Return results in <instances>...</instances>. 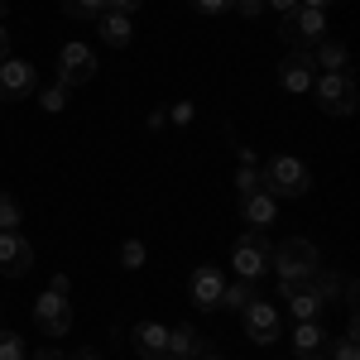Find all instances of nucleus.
<instances>
[{
	"label": "nucleus",
	"mask_w": 360,
	"mask_h": 360,
	"mask_svg": "<svg viewBox=\"0 0 360 360\" xmlns=\"http://www.w3.org/2000/svg\"><path fill=\"white\" fill-rule=\"evenodd\" d=\"M259 183H264V193H269V197H307L312 173H307L303 159H293V154H274L269 164L259 168Z\"/></svg>",
	"instance_id": "nucleus-1"
},
{
	"label": "nucleus",
	"mask_w": 360,
	"mask_h": 360,
	"mask_svg": "<svg viewBox=\"0 0 360 360\" xmlns=\"http://www.w3.org/2000/svg\"><path fill=\"white\" fill-rule=\"evenodd\" d=\"M317 264H322V255H317V245L303 240V236H293V240L274 245V255H269V269L278 274V283H303Z\"/></svg>",
	"instance_id": "nucleus-2"
},
{
	"label": "nucleus",
	"mask_w": 360,
	"mask_h": 360,
	"mask_svg": "<svg viewBox=\"0 0 360 360\" xmlns=\"http://www.w3.org/2000/svg\"><path fill=\"white\" fill-rule=\"evenodd\" d=\"M312 91H317V106H322L327 115H336V120H346V115L356 111V101H360L351 72H322V77L312 82Z\"/></svg>",
	"instance_id": "nucleus-3"
},
{
	"label": "nucleus",
	"mask_w": 360,
	"mask_h": 360,
	"mask_svg": "<svg viewBox=\"0 0 360 360\" xmlns=\"http://www.w3.org/2000/svg\"><path fill=\"white\" fill-rule=\"evenodd\" d=\"M269 255H274V245L264 240V231H245V236L231 245V264H236V274H240V278L259 283V278L269 274Z\"/></svg>",
	"instance_id": "nucleus-4"
},
{
	"label": "nucleus",
	"mask_w": 360,
	"mask_h": 360,
	"mask_svg": "<svg viewBox=\"0 0 360 360\" xmlns=\"http://www.w3.org/2000/svg\"><path fill=\"white\" fill-rule=\"evenodd\" d=\"M278 39H283L288 49H312L317 39H327V10H307V5H298L293 15L278 20Z\"/></svg>",
	"instance_id": "nucleus-5"
},
{
	"label": "nucleus",
	"mask_w": 360,
	"mask_h": 360,
	"mask_svg": "<svg viewBox=\"0 0 360 360\" xmlns=\"http://www.w3.org/2000/svg\"><path fill=\"white\" fill-rule=\"evenodd\" d=\"M240 322H245V336L255 346H274L278 336H283V312H278L269 298H250L240 307Z\"/></svg>",
	"instance_id": "nucleus-6"
},
{
	"label": "nucleus",
	"mask_w": 360,
	"mask_h": 360,
	"mask_svg": "<svg viewBox=\"0 0 360 360\" xmlns=\"http://www.w3.org/2000/svg\"><path fill=\"white\" fill-rule=\"evenodd\" d=\"M34 327L44 336H68L72 332V303H68V293H39L34 298Z\"/></svg>",
	"instance_id": "nucleus-7"
},
{
	"label": "nucleus",
	"mask_w": 360,
	"mask_h": 360,
	"mask_svg": "<svg viewBox=\"0 0 360 360\" xmlns=\"http://www.w3.org/2000/svg\"><path fill=\"white\" fill-rule=\"evenodd\" d=\"M96 77V49L91 44H63L58 49V82L63 86H82Z\"/></svg>",
	"instance_id": "nucleus-8"
},
{
	"label": "nucleus",
	"mask_w": 360,
	"mask_h": 360,
	"mask_svg": "<svg viewBox=\"0 0 360 360\" xmlns=\"http://www.w3.org/2000/svg\"><path fill=\"white\" fill-rule=\"evenodd\" d=\"M39 91V72L29 58H5L0 63V101H25Z\"/></svg>",
	"instance_id": "nucleus-9"
},
{
	"label": "nucleus",
	"mask_w": 360,
	"mask_h": 360,
	"mask_svg": "<svg viewBox=\"0 0 360 360\" xmlns=\"http://www.w3.org/2000/svg\"><path fill=\"white\" fill-rule=\"evenodd\" d=\"M34 269V245L20 231H0V274L5 278H25Z\"/></svg>",
	"instance_id": "nucleus-10"
},
{
	"label": "nucleus",
	"mask_w": 360,
	"mask_h": 360,
	"mask_svg": "<svg viewBox=\"0 0 360 360\" xmlns=\"http://www.w3.org/2000/svg\"><path fill=\"white\" fill-rule=\"evenodd\" d=\"M312 82H317V63H312V53L307 49H293V53L278 63V86L283 91H312Z\"/></svg>",
	"instance_id": "nucleus-11"
},
{
	"label": "nucleus",
	"mask_w": 360,
	"mask_h": 360,
	"mask_svg": "<svg viewBox=\"0 0 360 360\" xmlns=\"http://www.w3.org/2000/svg\"><path fill=\"white\" fill-rule=\"evenodd\" d=\"M293 356L298 360H327L332 356V336L322 322H293Z\"/></svg>",
	"instance_id": "nucleus-12"
},
{
	"label": "nucleus",
	"mask_w": 360,
	"mask_h": 360,
	"mask_svg": "<svg viewBox=\"0 0 360 360\" xmlns=\"http://www.w3.org/2000/svg\"><path fill=\"white\" fill-rule=\"evenodd\" d=\"M278 298H288V312H293V322H322V298L312 293V283H278Z\"/></svg>",
	"instance_id": "nucleus-13"
},
{
	"label": "nucleus",
	"mask_w": 360,
	"mask_h": 360,
	"mask_svg": "<svg viewBox=\"0 0 360 360\" xmlns=\"http://www.w3.org/2000/svg\"><path fill=\"white\" fill-rule=\"evenodd\" d=\"M221 288H226V278H221V269H217V264H197L193 278H188V293H193V303H197V307H207V312L221 303Z\"/></svg>",
	"instance_id": "nucleus-14"
},
{
	"label": "nucleus",
	"mask_w": 360,
	"mask_h": 360,
	"mask_svg": "<svg viewBox=\"0 0 360 360\" xmlns=\"http://www.w3.org/2000/svg\"><path fill=\"white\" fill-rule=\"evenodd\" d=\"M240 221H245L250 231H269V226L278 221V197H269L264 188L240 197Z\"/></svg>",
	"instance_id": "nucleus-15"
},
{
	"label": "nucleus",
	"mask_w": 360,
	"mask_h": 360,
	"mask_svg": "<svg viewBox=\"0 0 360 360\" xmlns=\"http://www.w3.org/2000/svg\"><path fill=\"white\" fill-rule=\"evenodd\" d=\"M207 351V336L197 332L193 322H178V327H168V356H178V360H193Z\"/></svg>",
	"instance_id": "nucleus-16"
},
{
	"label": "nucleus",
	"mask_w": 360,
	"mask_h": 360,
	"mask_svg": "<svg viewBox=\"0 0 360 360\" xmlns=\"http://www.w3.org/2000/svg\"><path fill=\"white\" fill-rule=\"evenodd\" d=\"M130 346H135V356H139V360L164 356V351H168V327H164V322H139V327H135V341H130Z\"/></svg>",
	"instance_id": "nucleus-17"
},
{
	"label": "nucleus",
	"mask_w": 360,
	"mask_h": 360,
	"mask_svg": "<svg viewBox=\"0 0 360 360\" xmlns=\"http://www.w3.org/2000/svg\"><path fill=\"white\" fill-rule=\"evenodd\" d=\"M101 44L106 49H130V39H135V25H130V15H115V10H101Z\"/></svg>",
	"instance_id": "nucleus-18"
},
{
	"label": "nucleus",
	"mask_w": 360,
	"mask_h": 360,
	"mask_svg": "<svg viewBox=\"0 0 360 360\" xmlns=\"http://www.w3.org/2000/svg\"><path fill=\"white\" fill-rule=\"evenodd\" d=\"M312 63H317L322 72H351V53H346V44H336V39H317V44H312Z\"/></svg>",
	"instance_id": "nucleus-19"
},
{
	"label": "nucleus",
	"mask_w": 360,
	"mask_h": 360,
	"mask_svg": "<svg viewBox=\"0 0 360 360\" xmlns=\"http://www.w3.org/2000/svg\"><path fill=\"white\" fill-rule=\"evenodd\" d=\"M250 298H259V283H250V278H236V283H226V288H221V303H217V307H231V312H240Z\"/></svg>",
	"instance_id": "nucleus-20"
},
{
	"label": "nucleus",
	"mask_w": 360,
	"mask_h": 360,
	"mask_svg": "<svg viewBox=\"0 0 360 360\" xmlns=\"http://www.w3.org/2000/svg\"><path fill=\"white\" fill-rule=\"evenodd\" d=\"M101 10H106V0H63V15L68 20H101Z\"/></svg>",
	"instance_id": "nucleus-21"
},
{
	"label": "nucleus",
	"mask_w": 360,
	"mask_h": 360,
	"mask_svg": "<svg viewBox=\"0 0 360 360\" xmlns=\"http://www.w3.org/2000/svg\"><path fill=\"white\" fill-rule=\"evenodd\" d=\"M356 322H351V327H346V336H341V341H336V346H332V356H327V360H360V341H356Z\"/></svg>",
	"instance_id": "nucleus-22"
},
{
	"label": "nucleus",
	"mask_w": 360,
	"mask_h": 360,
	"mask_svg": "<svg viewBox=\"0 0 360 360\" xmlns=\"http://www.w3.org/2000/svg\"><path fill=\"white\" fill-rule=\"evenodd\" d=\"M20 221H25L20 202H15L10 193H0V231H20Z\"/></svg>",
	"instance_id": "nucleus-23"
},
{
	"label": "nucleus",
	"mask_w": 360,
	"mask_h": 360,
	"mask_svg": "<svg viewBox=\"0 0 360 360\" xmlns=\"http://www.w3.org/2000/svg\"><path fill=\"white\" fill-rule=\"evenodd\" d=\"M39 106H44V111H49V115H58V111H63V106H68V86H63V82L44 86V91H39Z\"/></svg>",
	"instance_id": "nucleus-24"
},
{
	"label": "nucleus",
	"mask_w": 360,
	"mask_h": 360,
	"mask_svg": "<svg viewBox=\"0 0 360 360\" xmlns=\"http://www.w3.org/2000/svg\"><path fill=\"white\" fill-rule=\"evenodd\" d=\"M264 183H259V168L255 164H240V173H236V193L240 197H250V193H259Z\"/></svg>",
	"instance_id": "nucleus-25"
},
{
	"label": "nucleus",
	"mask_w": 360,
	"mask_h": 360,
	"mask_svg": "<svg viewBox=\"0 0 360 360\" xmlns=\"http://www.w3.org/2000/svg\"><path fill=\"white\" fill-rule=\"evenodd\" d=\"M144 259H149V255H144L139 240H125V245H120V264H125V269H144Z\"/></svg>",
	"instance_id": "nucleus-26"
},
{
	"label": "nucleus",
	"mask_w": 360,
	"mask_h": 360,
	"mask_svg": "<svg viewBox=\"0 0 360 360\" xmlns=\"http://www.w3.org/2000/svg\"><path fill=\"white\" fill-rule=\"evenodd\" d=\"M0 360H25V341L15 332H0Z\"/></svg>",
	"instance_id": "nucleus-27"
},
{
	"label": "nucleus",
	"mask_w": 360,
	"mask_h": 360,
	"mask_svg": "<svg viewBox=\"0 0 360 360\" xmlns=\"http://www.w3.org/2000/svg\"><path fill=\"white\" fill-rule=\"evenodd\" d=\"M236 0H193V10H202V15H226Z\"/></svg>",
	"instance_id": "nucleus-28"
},
{
	"label": "nucleus",
	"mask_w": 360,
	"mask_h": 360,
	"mask_svg": "<svg viewBox=\"0 0 360 360\" xmlns=\"http://www.w3.org/2000/svg\"><path fill=\"white\" fill-rule=\"evenodd\" d=\"M231 10H240V15H245V20H255V15H259V10H264V0H236V5H231Z\"/></svg>",
	"instance_id": "nucleus-29"
},
{
	"label": "nucleus",
	"mask_w": 360,
	"mask_h": 360,
	"mask_svg": "<svg viewBox=\"0 0 360 360\" xmlns=\"http://www.w3.org/2000/svg\"><path fill=\"white\" fill-rule=\"evenodd\" d=\"M144 0H106V10H115V15H135Z\"/></svg>",
	"instance_id": "nucleus-30"
},
{
	"label": "nucleus",
	"mask_w": 360,
	"mask_h": 360,
	"mask_svg": "<svg viewBox=\"0 0 360 360\" xmlns=\"http://www.w3.org/2000/svg\"><path fill=\"white\" fill-rule=\"evenodd\" d=\"M168 120H178V125H188V120H193V101H178V106L168 111Z\"/></svg>",
	"instance_id": "nucleus-31"
},
{
	"label": "nucleus",
	"mask_w": 360,
	"mask_h": 360,
	"mask_svg": "<svg viewBox=\"0 0 360 360\" xmlns=\"http://www.w3.org/2000/svg\"><path fill=\"white\" fill-rule=\"evenodd\" d=\"M264 5H269V10H274L278 20H283V15H293V10H298V0H264Z\"/></svg>",
	"instance_id": "nucleus-32"
},
{
	"label": "nucleus",
	"mask_w": 360,
	"mask_h": 360,
	"mask_svg": "<svg viewBox=\"0 0 360 360\" xmlns=\"http://www.w3.org/2000/svg\"><path fill=\"white\" fill-rule=\"evenodd\" d=\"M49 288H53V293H68V288H72V278H68V274H53V278H49Z\"/></svg>",
	"instance_id": "nucleus-33"
},
{
	"label": "nucleus",
	"mask_w": 360,
	"mask_h": 360,
	"mask_svg": "<svg viewBox=\"0 0 360 360\" xmlns=\"http://www.w3.org/2000/svg\"><path fill=\"white\" fill-rule=\"evenodd\" d=\"M5 58H10V29L0 25V63H5Z\"/></svg>",
	"instance_id": "nucleus-34"
},
{
	"label": "nucleus",
	"mask_w": 360,
	"mask_h": 360,
	"mask_svg": "<svg viewBox=\"0 0 360 360\" xmlns=\"http://www.w3.org/2000/svg\"><path fill=\"white\" fill-rule=\"evenodd\" d=\"M34 360H63V351H53V346H44V351H39Z\"/></svg>",
	"instance_id": "nucleus-35"
},
{
	"label": "nucleus",
	"mask_w": 360,
	"mask_h": 360,
	"mask_svg": "<svg viewBox=\"0 0 360 360\" xmlns=\"http://www.w3.org/2000/svg\"><path fill=\"white\" fill-rule=\"evenodd\" d=\"M298 5H307V10H327V5H336V0H298Z\"/></svg>",
	"instance_id": "nucleus-36"
},
{
	"label": "nucleus",
	"mask_w": 360,
	"mask_h": 360,
	"mask_svg": "<svg viewBox=\"0 0 360 360\" xmlns=\"http://www.w3.org/2000/svg\"><path fill=\"white\" fill-rule=\"evenodd\" d=\"M72 360H101V356H96V351H77Z\"/></svg>",
	"instance_id": "nucleus-37"
},
{
	"label": "nucleus",
	"mask_w": 360,
	"mask_h": 360,
	"mask_svg": "<svg viewBox=\"0 0 360 360\" xmlns=\"http://www.w3.org/2000/svg\"><path fill=\"white\" fill-rule=\"evenodd\" d=\"M197 360H221V356H212V351H202V356H197Z\"/></svg>",
	"instance_id": "nucleus-38"
},
{
	"label": "nucleus",
	"mask_w": 360,
	"mask_h": 360,
	"mask_svg": "<svg viewBox=\"0 0 360 360\" xmlns=\"http://www.w3.org/2000/svg\"><path fill=\"white\" fill-rule=\"evenodd\" d=\"M5 10H10V5H5V0H0V25H5Z\"/></svg>",
	"instance_id": "nucleus-39"
},
{
	"label": "nucleus",
	"mask_w": 360,
	"mask_h": 360,
	"mask_svg": "<svg viewBox=\"0 0 360 360\" xmlns=\"http://www.w3.org/2000/svg\"><path fill=\"white\" fill-rule=\"evenodd\" d=\"M154 360H178V356H168V351H164V356H154Z\"/></svg>",
	"instance_id": "nucleus-40"
}]
</instances>
